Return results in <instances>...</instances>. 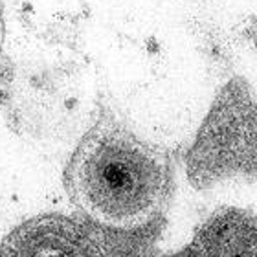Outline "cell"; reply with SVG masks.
Returning a JSON list of instances; mask_svg holds the SVG:
<instances>
[{"label": "cell", "mask_w": 257, "mask_h": 257, "mask_svg": "<svg viewBox=\"0 0 257 257\" xmlns=\"http://www.w3.org/2000/svg\"><path fill=\"white\" fill-rule=\"evenodd\" d=\"M64 188L92 224L136 231L155 222L166 208L171 166L164 151L101 116L72 151Z\"/></svg>", "instance_id": "6da1fadb"}, {"label": "cell", "mask_w": 257, "mask_h": 257, "mask_svg": "<svg viewBox=\"0 0 257 257\" xmlns=\"http://www.w3.org/2000/svg\"><path fill=\"white\" fill-rule=\"evenodd\" d=\"M186 257H257V217L239 208H220L198 226Z\"/></svg>", "instance_id": "3957f363"}, {"label": "cell", "mask_w": 257, "mask_h": 257, "mask_svg": "<svg viewBox=\"0 0 257 257\" xmlns=\"http://www.w3.org/2000/svg\"><path fill=\"white\" fill-rule=\"evenodd\" d=\"M128 257H186L184 252L178 253H158V252H149V250H144V252H136Z\"/></svg>", "instance_id": "277c9868"}, {"label": "cell", "mask_w": 257, "mask_h": 257, "mask_svg": "<svg viewBox=\"0 0 257 257\" xmlns=\"http://www.w3.org/2000/svg\"><path fill=\"white\" fill-rule=\"evenodd\" d=\"M0 257H107V252L79 219L44 213L13 228L0 242Z\"/></svg>", "instance_id": "7a4b0ae2"}, {"label": "cell", "mask_w": 257, "mask_h": 257, "mask_svg": "<svg viewBox=\"0 0 257 257\" xmlns=\"http://www.w3.org/2000/svg\"><path fill=\"white\" fill-rule=\"evenodd\" d=\"M2 44H4V21H2V8H0V54H2Z\"/></svg>", "instance_id": "5b68a950"}]
</instances>
